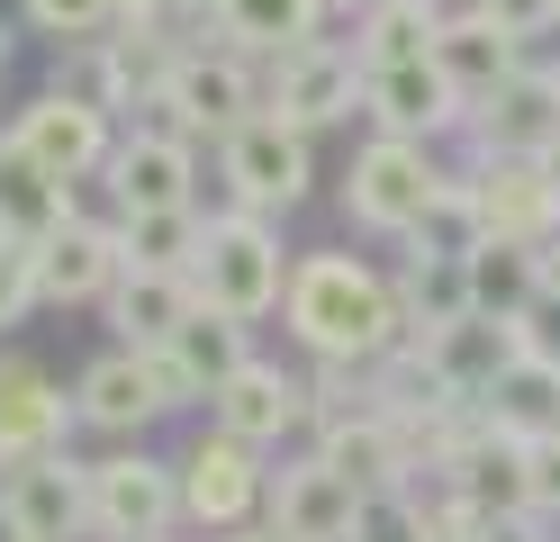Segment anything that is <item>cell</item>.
Returning <instances> with one entry per match:
<instances>
[{"mask_svg": "<svg viewBox=\"0 0 560 542\" xmlns=\"http://www.w3.org/2000/svg\"><path fill=\"white\" fill-rule=\"evenodd\" d=\"M280 308H290L299 344L317 361H389L407 344L398 325V289L380 280L371 263H353V253H307V263H290V289H280Z\"/></svg>", "mask_w": 560, "mask_h": 542, "instance_id": "6da1fadb", "label": "cell"}, {"mask_svg": "<svg viewBox=\"0 0 560 542\" xmlns=\"http://www.w3.org/2000/svg\"><path fill=\"white\" fill-rule=\"evenodd\" d=\"M190 289H199V308H218V316H235V325L271 316V308H280V289H290V263H280V235L262 227L254 208L218 217V227L199 235Z\"/></svg>", "mask_w": 560, "mask_h": 542, "instance_id": "7a4b0ae2", "label": "cell"}, {"mask_svg": "<svg viewBox=\"0 0 560 542\" xmlns=\"http://www.w3.org/2000/svg\"><path fill=\"white\" fill-rule=\"evenodd\" d=\"M443 191H452V172L434 163V145H416V136H371L353 154V181H343V199H353V217L371 235H416Z\"/></svg>", "mask_w": 560, "mask_h": 542, "instance_id": "3957f363", "label": "cell"}, {"mask_svg": "<svg viewBox=\"0 0 560 542\" xmlns=\"http://www.w3.org/2000/svg\"><path fill=\"white\" fill-rule=\"evenodd\" d=\"M443 506L470 524H506V516H534V480H524V443L515 434H498L488 416L462 425V443L443 452Z\"/></svg>", "mask_w": 560, "mask_h": 542, "instance_id": "277c9868", "label": "cell"}, {"mask_svg": "<svg viewBox=\"0 0 560 542\" xmlns=\"http://www.w3.org/2000/svg\"><path fill=\"white\" fill-rule=\"evenodd\" d=\"M462 191L479 208V235H515V244H551L560 235L551 154H479V172H462Z\"/></svg>", "mask_w": 560, "mask_h": 542, "instance_id": "5b68a950", "label": "cell"}, {"mask_svg": "<svg viewBox=\"0 0 560 542\" xmlns=\"http://www.w3.org/2000/svg\"><path fill=\"white\" fill-rule=\"evenodd\" d=\"M19 163H37L46 181H82L109 163V108L82 100V91H46L19 108V136H10Z\"/></svg>", "mask_w": 560, "mask_h": 542, "instance_id": "8992f818", "label": "cell"}, {"mask_svg": "<svg viewBox=\"0 0 560 542\" xmlns=\"http://www.w3.org/2000/svg\"><path fill=\"white\" fill-rule=\"evenodd\" d=\"M226 181H235V208H299L307 181H317V163H307V136L290 118H271V108H254L235 136H226Z\"/></svg>", "mask_w": 560, "mask_h": 542, "instance_id": "52a82bcc", "label": "cell"}, {"mask_svg": "<svg viewBox=\"0 0 560 542\" xmlns=\"http://www.w3.org/2000/svg\"><path fill=\"white\" fill-rule=\"evenodd\" d=\"M353 108H362V64H353V46L307 36V46H290V55L271 64V118H290L299 136L353 118Z\"/></svg>", "mask_w": 560, "mask_h": 542, "instance_id": "ba28073f", "label": "cell"}, {"mask_svg": "<svg viewBox=\"0 0 560 542\" xmlns=\"http://www.w3.org/2000/svg\"><path fill=\"white\" fill-rule=\"evenodd\" d=\"M172 407H190V389L172 380V361L163 353H109V361H91L82 371V416L100 425V434H145L154 416H172Z\"/></svg>", "mask_w": 560, "mask_h": 542, "instance_id": "9c48e42d", "label": "cell"}, {"mask_svg": "<svg viewBox=\"0 0 560 542\" xmlns=\"http://www.w3.org/2000/svg\"><path fill=\"white\" fill-rule=\"evenodd\" d=\"M172 516H182V480L172 461H145V452H118L91 470V524L109 542H154Z\"/></svg>", "mask_w": 560, "mask_h": 542, "instance_id": "30bf717a", "label": "cell"}, {"mask_svg": "<svg viewBox=\"0 0 560 542\" xmlns=\"http://www.w3.org/2000/svg\"><path fill=\"white\" fill-rule=\"evenodd\" d=\"M208 416H218V434H235V443L271 452L280 434H299L317 407H307V380H290L280 361H244L235 380H218V389H208Z\"/></svg>", "mask_w": 560, "mask_h": 542, "instance_id": "8fae6325", "label": "cell"}, {"mask_svg": "<svg viewBox=\"0 0 560 542\" xmlns=\"http://www.w3.org/2000/svg\"><path fill=\"white\" fill-rule=\"evenodd\" d=\"M0 516H10L19 542H73L91 524V470H73L63 452H37L10 470V488H0Z\"/></svg>", "mask_w": 560, "mask_h": 542, "instance_id": "7c38bea8", "label": "cell"}, {"mask_svg": "<svg viewBox=\"0 0 560 542\" xmlns=\"http://www.w3.org/2000/svg\"><path fill=\"white\" fill-rule=\"evenodd\" d=\"M172 480H182V516L235 533V524L262 506V480H271V470H262L254 443H235V434H208V443H199L182 470H172Z\"/></svg>", "mask_w": 560, "mask_h": 542, "instance_id": "4fadbf2b", "label": "cell"}, {"mask_svg": "<svg viewBox=\"0 0 560 542\" xmlns=\"http://www.w3.org/2000/svg\"><path fill=\"white\" fill-rule=\"evenodd\" d=\"M262 506H271V533L280 542H353L362 488L335 480V470L307 452V461H290V470H271V480H262Z\"/></svg>", "mask_w": 560, "mask_h": 542, "instance_id": "5bb4252c", "label": "cell"}, {"mask_svg": "<svg viewBox=\"0 0 560 542\" xmlns=\"http://www.w3.org/2000/svg\"><path fill=\"white\" fill-rule=\"evenodd\" d=\"M362 108L380 118V136H416V145H434V136H452V127L470 118L462 91L434 72V55H425V64H380V72H362Z\"/></svg>", "mask_w": 560, "mask_h": 542, "instance_id": "9a60e30c", "label": "cell"}, {"mask_svg": "<svg viewBox=\"0 0 560 542\" xmlns=\"http://www.w3.org/2000/svg\"><path fill=\"white\" fill-rule=\"evenodd\" d=\"M434 72L462 91V108H479L488 91H506L515 72H524V46H515L498 19H479L470 0H462V10H443V27H434Z\"/></svg>", "mask_w": 560, "mask_h": 542, "instance_id": "2e32d148", "label": "cell"}, {"mask_svg": "<svg viewBox=\"0 0 560 542\" xmlns=\"http://www.w3.org/2000/svg\"><path fill=\"white\" fill-rule=\"evenodd\" d=\"M462 127L479 136V154H551V145H560V91H551V72L524 64L515 82L488 91Z\"/></svg>", "mask_w": 560, "mask_h": 542, "instance_id": "e0dca14e", "label": "cell"}, {"mask_svg": "<svg viewBox=\"0 0 560 542\" xmlns=\"http://www.w3.org/2000/svg\"><path fill=\"white\" fill-rule=\"evenodd\" d=\"M154 108H172L190 136H199V127H208V136H235L244 118H254V82H244L235 55H172Z\"/></svg>", "mask_w": 560, "mask_h": 542, "instance_id": "ac0fdd59", "label": "cell"}, {"mask_svg": "<svg viewBox=\"0 0 560 542\" xmlns=\"http://www.w3.org/2000/svg\"><path fill=\"white\" fill-rule=\"evenodd\" d=\"M317 461L371 497V488H407V461L416 452H407V434L380 407H353V416H317Z\"/></svg>", "mask_w": 560, "mask_h": 542, "instance_id": "d6986e66", "label": "cell"}, {"mask_svg": "<svg viewBox=\"0 0 560 542\" xmlns=\"http://www.w3.org/2000/svg\"><path fill=\"white\" fill-rule=\"evenodd\" d=\"M199 308V289L182 272H145V263H118L109 280V325L136 344V353H163L172 335H182V316Z\"/></svg>", "mask_w": 560, "mask_h": 542, "instance_id": "ffe728a7", "label": "cell"}, {"mask_svg": "<svg viewBox=\"0 0 560 542\" xmlns=\"http://www.w3.org/2000/svg\"><path fill=\"white\" fill-rule=\"evenodd\" d=\"M416 353H425L434 371H443V389H452V397H470V407H479V389L498 380L524 344H515V316H479V308H470V316H452L443 335H425Z\"/></svg>", "mask_w": 560, "mask_h": 542, "instance_id": "44dd1931", "label": "cell"}, {"mask_svg": "<svg viewBox=\"0 0 560 542\" xmlns=\"http://www.w3.org/2000/svg\"><path fill=\"white\" fill-rule=\"evenodd\" d=\"M118 235H100L82 227V217H63V227L37 244V299H109V280H118Z\"/></svg>", "mask_w": 560, "mask_h": 542, "instance_id": "7402d4cb", "label": "cell"}, {"mask_svg": "<svg viewBox=\"0 0 560 542\" xmlns=\"http://www.w3.org/2000/svg\"><path fill=\"white\" fill-rule=\"evenodd\" d=\"M109 191L118 208H190V145L182 136H127L109 145Z\"/></svg>", "mask_w": 560, "mask_h": 542, "instance_id": "603a6c76", "label": "cell"}, {"mask_svg": "<svg viewBox=\"0 0 560 542\" xmlns=\"http://www.w3.org/2000/svg\"><path fill=\"white\" fill-rule=\"evenodd\" d=\"M462 280H470V308L479 316H524L542 289V244H515V235H479L462 253Z\"/></svg>", "mask_w": 560, "mask_h": 542, "instance_id": "cb8c5ba5", "label": "cell"}, {"mask_svg": "<svg viewBox=\"0 0 560 542\" xmlns=\"http://www.w3.org/2000/svg\"><path fill=\"white\" fill-rule=\"evenodd\" d=\"M479 416L498 425V434H515V443L560 434V371H551V361H534V353H515L506 371L479 389Z\"/></svg>", "mask_w": 560, "mask_h": 542, "instance_id": "d4e9b609", "label": "cell"}, {"mask_svg": "<svg viewBox=\"0 0 560 542\" xmlns=\"http://www.w3.org/2000/svg\"><path fill=\"white\" fill-rule=\"evenodd\" d=\"M389 289H398V325H407V344H425V335H443L452 316H470L462 253H425V244H416V253H407V272H398Z\"/></svg>", "mask_w": 560, "mask_h": 542, "instance_id": "484cf974", "label": "cell"}, {"mask_svg": "<svg viewBox=\"0 0 560 542\" xmlns=\"http://www.w3.org/2000/svg\"><path fill=\"white\" fill-rule=\"evenodd\" d=\"M63 443V397L46 389V371L0 361V461H37Z\"/></svg>", "mask_w": 560, "mask_h": 542, "instance_id": "4316f807", "label": "cell"}, {"mask_svg": "<svg viewBox=\"0 0 560 542\" xmlns=\"http://www.w3.org/2000/svg\"><path fill=\"white\" fill-rule=\"evenodd\" d=\"M434 27H443V0H371L353 19V64L380 72V64H425L434 55Z\"/></svg>", "mask_w": 560, "mask_h": 542, "instance_id": "83f0119b", "label": "cell"}, {"mask_svg": "<svg viewBox=\"0 0 560 542\" xmlns=\"http://www.w3.org/2000/svg\"><path fill=\"white\" fill-rule=\"evenodd\" d=\"M163 361H172V380H182L190 397H208L218 380H235L254 353H244V325H235V316H218V308H190V316H182V335L163 344Z\"/></svg>", "mask_w": 560, "mask_h": 542, "instance_id": "f1b7e54d", "label": "cell"}, {"mask_svg": "<svg viewBox=\"0 0 560 542\" xmlns=\"http://www.w3.org/2000/svg\"><path fill=\"white\" fill-rule=\"evenodd\" d=\"M63 217H73V181H46L37 163H19V154H0V235H19V244H46Z\"/></svg>", "mask_w": 560, "mask_h": 542, "instance_id": "f546056e", "label": "cell"}, {"mask_svg": "<svg viewBox=\"0 0 560 542\" xmlns=\"http://www.w3.org/2000/svg\"><path fill=\"white\" fill-rule=\"evenodd\" d=\"M218 27L235 46H262V55H290L326 27V0H218Z\"/></svg>", "mask_w": 560, "mask_h": 542, "instance_id": "4dcf8cb0", "label": "cell"}, {"mask_svg": "<svg viewBox=\"0 0 560 542\" xmlns=\"http://www.w3.org/2000/svg\"><path fill=\"white\" fill-rule=\"evenodd\" d=\"M199 208H136L127 227H118V253L127 263H145V272H182L190 280V263H199Z\"/></svg>", "mask_w": 560, "mask_h": 542, "instance_id": "1f68e13d", "label": "cell"}, {"mask_svg": "<svg viewBox=\"0 0 560 542\" xmlns=\"http://www.w3.org/2000/svg\"><path fill=\"white\" fill-rule=\"evenodd\" d=\"M425 506H416V488H371L353 506V542H425Z\"/></svg>", "mask_w": 560, "mask_h": 542, "instance_id": "d6a6232c", "label": "cell"}, {"mask_svg": "<svg viewBox=\"0 0 560 542\" xmlns=\"http://www.w3.org/2000/svg\"><path fill=\"white\" fill-rule=\"evenodd\" d=\"M127 10V0H27V19H37L46 36H100Z\"/></svg>", "mask_w": 560, "mask_h": 542, "instance_id": "836d02e7", "label": "cell"}, {"mask_svg": "<svg viewBox=\"0 0 560 542\" xmlns=\"http://www.w3.org/2000/svg\"><path fill=\"white\" fill-rule=\"evenodd\" d=\"M27 299H37V244H19V235H0V325H19Z\"/></svg>", "mask_w": 560, "mask_h": 542, "instance_id": "e575fe53", "label": "cell"}, {"mask_svg": "<svg viewBox=\"0 0 560 542\" xmlns=\"http://www.w3.org/2000/svg\"><path fill=\"white\" fill-rule=\"evenodd\" d=\"M470 10H479V19H498L515 46H534V36L560 27V0H470Z\"/></svg>", "mask_w": 560, "mask_h": 542, "instance_id": "d590c367", "label": "cell"}, {"mask_svg": "<svg viewBox=\"0 0 560 542\" xmlns=\"http://www.w3.org/2000/svg\"><path fill=\"white\" fill-rule=\"evenodd\" d=\"M515 344L534 353V361H551V371H560V289H534V308L515 316Z\"/></svg>", "mask_w": 560, "mask_h": 542, "instance_id": "8d00e7d4", "label": "cell"}, {"mask_svg": "<svg viewBox=\"0 0 560 542\" xmlns=\"http://www.w3.org/2000/svg\"><path fill=\"white\" fill-rule=\"evenodd\" d=\"M524 480H534V516H560V434L524 443Z\"/></svg>", "mask_w": 560, "mask_h": 542, "instance_id": "74e56055", "label": "cell"}, {"mask_svg": "<svg viewBox=\"0 0 560 542\" xmlns=\"http://www.w3.org/2000/svg\"><path fill=\"white\" fill-rule=\"evenodd\" d=\"M479 542H542V516H506V524H479Z\"/></svg>", "mask_w": 560, "mask_h": 542, "instance_id": "f35d334b", "label": "cell"}, {"mask_svg": "<svg viewBox=\"0 0 560 542\" xmlns=\"http://www.w3.org/2000/svg\"><path fill=\"white\" fill-rule=\"evenodd\" d=\"M182 10H199V0H127V19H182Z\"/></svg>", "mask_w": 560, "mask_h": 542, "instance_id": "ab89813d", "label": "cell"}, {"mask_svg": "<svg viewBox=\"0 0 560 542\" xmlns=\"http://www.w3.org/2000/svg\"><path fill=\"white\" fill-rule=\"evenodd\" d=\"M226 542H280V533H271V524H235Z\"/></svg>", "mask_w": 560, "mask_h": 542, "instance_id": "60d3db41", "label": "cell"}, {"mask_svg": "<svg viewBox=\"0 0 560 542\" xmlns=\"http://www.w3.org/2000/svg\"><path fill=\"white\" fill-rule=\"evenodd\" d=\"M551 91H560V72H551Z\"/></svg>", "mask_w": 560, "mask_h": 542, "instance_id": "b9f144b4", "label": "cell"}, {"mask_svg": "<svg viewBox=\"0 0 560 542\" xmlns=\"http://www.w3.org/2000/svg\"><path fill=\"white\" fill-rule=\"evenodd\" d=\"M154 542H163V533H154Z\"/></svg>", "mask_w": 560, "mask_h": 542, "instance_id": "7bdbcfd3", "label": "cell"}]
</instances>
